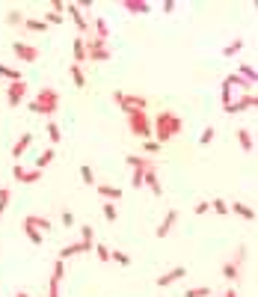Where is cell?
<instances>
[{
	"label": "cell",
	"instance_id": "1",
	"mask_svg": "<svg viewBox=\"0 0 258 297\" xmlns=\"http://www.w3.org/2000/svg\"><path fill=\"white\" fill-rule=\"evenodd\" d=\"M181 131H184V119L175 110H160L152 122V134L157 137V143H166V140L178 137Z\"/></svg>",
	"mask_w": 258,
	"mask_h": 297
},
{
	"label": "cell",
	"instance_id": "2",
	"mask_svg": "<svg viewBox=\"0 0 258 297\" xmlns=\"http://www.w3.org/2000/svg\"><path fill=\"white\" fill-rule=\"evenodd\" d=\"M30 110H33V113H39V116H53V113L59 110V92H56L53 86L39 89V92H36V98L30 101Z\"/></svg>",
	"mask_w": 258,
	"mask_h": 297
},
{
	"label": "cell",
	"instance_id": "3",
	"mask_svg": "<svg viewBox=\"0 0 258 297\" xmlns=\"http://www.w3.org/2000/svg\"><path fill=\"white\" fill-rule=\"evenodd\" d=\"M113 101L122 107V113L128 116V113H140V110H146L149 107V101L143 98V95H128V92H122V89H116L113 92Z\"/></svg>",
	"mask_w": 258,
	"mask_h": 297
},
{
	"label": "cell",
	"instance_id": "4",
	"mask_svg": "<svg viewBox=\"0 0 258 297\" xmlns=\"http://www.w3.org/2000/svg\"><path fill=\"white\" fill-rule=\"evenodd\" d=\"M128 131H131L134 137L149 140V134H152V119H149V113H146V110H140V113H128Z\"/></svg>",
	"mask_w": 258,
	"mask_h": 297
},
{
	"label": "cell",
	"instance_id": "5",
	"mask_svg": "<svg viewBox=\"0 0 258 297\" xmlns=\"http://www.w3.org/2000/svg\"><path fill=\"white\" fill-rule=\"evenodd\" d=\"M86 59H92V62H107V59H110V48H107V42L92 36V39L86 42Z\"/></svg>",
	"mask_w": 258,
	"mask_h": 297
},
{
	"label": "cell",
	"instance_id": "6",
	"mask_svg": "<svg viewBox=\"0 0 258 297\" xmlns=\"http://www.w3.org/2000/svg\"><path fill=\"white\" fill-rule=\"evenodd\" d=\"M24 95H27V80H15V83H9V89H6V104H9V107H18V104L24 101Z\"/></svg>",
	"mask_w": 258,
	"mask_h": 297
},
{
	"label": "cell",
	"instance_id": "7",
	"mask_svg": "<svg viewBox=\"0 0 258 297\" xmlns=\"http://www.w3.org/2000/svg\"><path fill=\"white\" fill-rule=\"evenodd\" d=\"M65 277V262L56 259L53 262V274H51V283H48V297H59V280Z\"/></svg>",
	"mask_w": 258,
	"mask_h": 297
},
{
	"label": "cell",
	"instance_id": "8",
	"mask_svg": "<svg viewBox=\"0 0 258 297\" xmlns=\"http://www.w3.org/2000/svg\"><path fill=\"white\" fill-rule=\"evenodd\" d=\"M12 51H15V57H18V59H24V62H36V59H39V48H36V45L15 42V45H12Z\"/></svg>",
	"mask_w": 258,
	"mask_h": 297
},
{
	"label": "cell",
	"instance_id": "9",
	"mask_svg": "<svg viewBox=\"0 0 258 297\" xmlns=\"http://www.w3.org/2000/svg\"><path fill=\"white\" fill-rule=\"evenodd\" d=\"M12 176H15V181H21V184H33V181L42 178V170H36V167H33V170H24L21 164H15V167H12Z\"/></svg>",
	"mask_w": 258,
	"mask_h": 297
},
{
	"label": "cell",
	"instance_id": "10",
	"mask_svg": "<svg viewBox=\"0 0 258 297\" xmlns=\"http://www.w3.org/2000/svg\"><path fill=\"white\" fill-rule=\"evenodd\" d=\"M256 104H258L256 92H247L244 98H238V101H232V104H226L223 110H226V113H241V110H250V107H256Z\"/></svg>",
	"mask_w": 258,
	"mask_h": 297
},
{
	"label": "cell",
	"instance_id": "11",
	"mask_svg": "<svg viewBox=\"0 0 258 297\" xmlns=\"http://www.w3.org/2000/svg\"><path fill=\"white\" fill-rule=\"evenodd\" d=\"M65 12L71 15V21L77 24V30H80V36H86L89 33V21L83 18V12H80V6L77 3H65Z\"/></svg>",
	"mask_w": 258,
	"mask_h": 297
},
{
	"label": "cell",
	"instance_id": "12",
	"mask_svg": "<svg viewBox=\"0 0 258 297\" xmlns=\"http://www.w3.org/2000/svg\"><path fill=\"white\" fill-rule=\"evenodd\" d=\"M95 244H86V241H77V244H68V247H62L59 250V259L65 262V259H71V256H80V253H89Z\"/></svg>",
	"mask_w": 258,
	"mask_h": 297
},
{
	"label": "cell",
	"instance_id": "13",
	"mask_svg": "<svg viewBox=\"0 0 258 297\" xmlns=\"http://www.w3.org/2000/svg\"><path fill=\"white\" fill-rule=\"evenodd\" d=\"M184 277H187V268H181V265H178V268L166 271L163 277H157V286H160V289H166V286H172V283H178V280H184Z\"/></svg>",
	"mask_w": 258,
	"mask_h": 297
},
{
	"label": "cell",
	"instance_id": "14",
	"mask_svg": "<svg viewBox=\"0 0 258 297\" xmlns=\"http://www.w3.org/2000/svg\"><path fill=\"white\" fill-rule=\"evenodd\" d=\"M122 9L131 12V15H146V12H152V3H146V0H122Z\"/></svg>",
	"mask_w": 258,
	"mask_h": 297
},
{
	"label": "cell",
	"instance_id": "15",
	"mask_svg": "<svg viewBox=\"0 0 258 297\" xmlns=\"http://www.w3.org/2000/svg\"><path fill=\"white\" fill-rule=\"evenodd\" d=\"M175 220H178V211H175V208H172V211H166V217L160 220V226H157V232H155V235H157V238H166V235L172 232Z\"/></svg>",
	"mask_w": 258,
	"mask_h": 297
},
{
	"label": "cell",
	"instance_id": "16",
	"mask_svg": "<svg viewBox=\"0 0 258 297\" xmlns=\"http://www.w3.org/2000/svg\"><path fill=\"white\" fill-rule=\"evenodd\" d=\"M238 143H241V149H244L247 155L256 152V140H253V134H250V128H238Z\"/></svg>",
	"mask_w": 258,
	"mask_h": 297
},
{
	"label": "cell",
	"instance_id": "17",
	"mask_svg": "<svg viewBox=\"0 0 258 297\" xmlns=\"http://www.w3.org/2000/svg\"><path fill=\"white\" fill-rule=\"evenodd\" d=\"M143 184L155 193V196H160V181H157V167H152V170H146V176H143Z\"/></svg>",
	"mask_w": 258,
	"mask_h": 297
},
{
	"label": "cell",
	"instance_id": "18",
	"mask_svg": "<svg viewBox=\"0 0 258 297\" xmlns=\"http://www.w3.org/2000/svg\"><path fill=\"white\" fill-rule=\"evenodd\" d=\"M30 143H33V134H21V137L15 140V146H12V158L18 161V158H21V155L30 149Z\"/></svg>",
	"mask_w": 258,
	"mask_h": 297
},
{
	"label": "cell",
	"instance_id": "19",
	"mask_svg": "<svg viewBox=\"0 0 258 297\" xmlns=\"http://www.w3.org/2000/svg\"><path fill=\"white\" fill-rule=\"evenodd\" d=\"M24 226H33V229H39V232H48V229H51V220H48V217L30 214V217H24Z\"/></svg>",
	"mask_w": 258,
	"mask_h": 297
},
{
	"label": "cell",
	"instance_id": "20",
	"mask_svg": "<svg viewBox=\"0 0 258 297\" xmlns=\"http://www.w3.org/2000/svg\"><path fill=\"white\" fill-rule=\"evenodd\" d=\"M71 51H74V65H80V62L86 59V42H83V36H77V39H74Z\"/></svg>",
	"mask_w": 258,
	"mask_h": 297
},
{
	"label": "cell",
	"instance_id": "21",
	"mask_svg": "<svg viewBox=\"0 0 258 297\" xmlns=\"http://www.w3.org/2000/svg\"><path fill=\"white\" fill-rule=\"evenodd\" d=\"M95 190H98L104 199H122V190L113 187V184H95Z\"/></svg>",
	"mask_w": 258,
	"mask_h": 297
},
{
	"label": "cell",
	"instance_id": "22",
	"mask_svg": "<svg viewBox=\"0 0 258 297\" xmlns=\"http://www.w3.org/2000/svg\"><path fill=\"white\" fill-rule=\"evenodd\" d=\"M92 27H95V39H104V42H107V36H110L107 21H104V18H95V21H92Z\"/></svg>",
	"mask_w": 258,
	"mask_h": 297
},
{
	"label": "cell",
	"instance_id": "23",
	"mask_svg": "<svg viewBox=\"0 0 258 297\" xmlns=\"http://www.w3.org/2000/svg\"><path fill=\"white\" fill-rule=\"evenodd\" d=\"M128 164H131V167H143V170L157 167V164H155V158H140V155H128Z\"/></svg>",
	"mask_w": 258,
	"mask_h": 297
},
{
	"label": "cell",
	"instance_id": "24",
	"mask_svg": "<svg viewBox=\"0 0 258 297\" xmlns=\"http://www.w3.org/2000/svg\"><path fill=\"white\" fill-rule=\"evenodd\" d=\"M232 208H235V214H241L244 220H250V223L256 220V211H253L250 205H244V202H232Z\"/></svg>",
	"mask_w": 258,
	"mask_h": 297
},
{
	"label": "cell",
	"instance_id": "25",
	"mask_svg": "<svg viewBox=\"0 0 258 297\" xmlns=\"http://www.w3.org/2000/svg\"><path fill=\"white\" fill-rule=\"evenodd\" d=\"M226 83H229V86H241L244 92H253V83H247L241 74H229V77H226Z\"/></svg>",
	"mask_w": 258,
	"mask_h": 297
},
{
	"label": "cell",
	"instance_id": "26",
	"mask_svg": "<svg viewBox=\"0 0 258 297\" xmlns=\"http://www.w3.org/2000/svg\"><path fill=\"white\" fill-rule=\"evenodd\" d=\"M223 277H226V280H232V283H238V277H241V268H238L235 262H226V265H223Z\"/></svg>",
	"mask_w": 258,
	"mask_h": 297
},
{
	"label": "cell",
	"instance_id": "27",
	"mask_svg": "<svg viewBox=\"0 0 258 297\" xmlns=\"http://www.w3.org/2000/svg\"><path fill=\"white\" fill-rule=\"evenodd\" d=\"M24 27H27V30H36V33H45V30H48V24H45L42 18H24Z\"/></svg>",
	"mask_w": 258,
	"mask_h": 297
},
{
	"label": "cell",
	"instance_id": "28",
	"mask_svg": "<svg viewBox=\"0 0 258 297\" xmlns=\"http://www.w3.org/2000/svg\"><path fill=\"white\" fill-rule=\"evenodd\" d=\"M68 71H71V80H74V86H80V89H83V86H86V74H83V68H80V65H71Z\"/></svg>",
	"mask_w": 258,
	"mask_h": 297
},
{
	"label": "cell",
	"instance_id": "29",
	"mask_svg": "<svg viewBox=\"0 0 258 297\" xmlns=\"http://www.w3.org/2000/svg\"><path fill=\"white\" fill-rule=\"evenodd\" d=\"M238 74H241L247 83H256V80H258V71L253 68V65H241V68H238Z\"/></svg>",
	"mask_w": 258,
	"mask_h": 297
},
{
	"label": "cell",
	"instance_id": "30",
	"mask_svg": "<svg viewBox=\"0 0 258 297\" xmlns=\"http://www.w3.org/2000/svg\"><path fill=\"white\" fill-rule=\"evenodd\" d=\"M6 24H9V27H18V24H24V15H21V9H9V12H6Z\"/></svg>",
	"mask_w": 258,
	"mask_h": 297
},
{
	"label": "cell",
	"instance_id": "31",
	"mask_svg": "<svg viewBox=\"0 0 258 297\" xmlns=\"http://www.w3.org/2000/svg\"><path fill=\"white\" fill-rule=\"evenodd\" d=\"M53 155H56L53 149H45V152L39 155V161H36V170H45V167H48V164L53 161Z\"/></svg>",
	"mask_w": 258,
	"mask_h": 297
},
{
	"label": "cell",
	"instance_id": "32",
	"mask_svg": "<svg viewBox=\"0 0 258 297\" xmlns=\"http://www.w3.org/2000/svg\"><path fill=\"white\" fill-rule=\"evenodd\" d=\"M0 77H9L12 83H15V80H24V74H21L18 68H9V65H0Z\"/></svg>",
	"mask_w": 258,
	"mask_h": 297
},
{
	"label": "cell",
	"instance_id": "33",
	"mask_svg": "<svg viewBox=\"0 0 258 297\" xmlns=\"http://www.w3.org/2000/svg\"><path fill=\"white\" fill-rule=\"evenodd\" d=\"M48 137H51V143H53V146L62 140V131H59V125H56V122H48Z\"/></svg>",
	"mask_w": 258,
	"mask_h": 297
},
{
	"label": "cell",
	"instance_id": "34",
	"mask_svg": "<svg viewBox=\"0 0 258 297\" xmlns=\"http://www.w3.org/2000/svg\"><path fill=\"white\" fill-rule=\"evenodd\" d=\"M110 259H113L116 265H131V256L122 253V250H110Z\"/></svg>",
	"mask_w": 258,
	"mask_h": 297
},
{
	"label": "cell",
	"instance_id": "35",
	"mask_svg": "<svg viewBox=\"0 0 258 297\" xmlns=\"http://www.w3.org/2000/svg\"><path fill=\"white\" fill-rule=\"evenodd\" d=\"M208 295H211L208 286H196V289H187V292H184V297H208Z\"/></svg>",
	"mask_w": 258,
	"mask_h": 297
},
{
	"label": "cell",
	"instance_id": "36",
	"mask_svg": "<svg viewBox=\"0 0 258 297\" xmlns=\"http://www.w3.org/2000/svg\"><path fill=\"white\" fill-rule=\"evenodd\" d=\"M9 199H12V190H9V187H0V214L9 208Z\"/></svg>",
	"mask_w": 258,
	"mask_h": 297
},
{
	"label": "cell",
	"instance_id": "37",
	"mask_svg": "<svg viewBox=\"0 0 258 297\" xmlns=\"http://www.w3.org/2000/svg\"><path fill=\"white\" fill-rule=\"evenodd\" d=\"M241 48H244V42H241V39H235L232 45H226V48H223V54H226V57H235Z\"/></svg>",
	"mask_w": 258,
	"mask_h": 297
},
{
	"label": "cell",
	"instance_id": "38",
	"mask_svg": "<svg viewBox=\"0 0 258 297\" xmlns=\"http://www.w3.org/2000/svg\"><path fill=\"white\" fill-rule=\"evenodd\" d=\"M149 170H152V167H149ZM143 176H146V170H143V167H134V176H131L134 187H143Z\"/></svg>",
	"mask_w": 258,
	"mask_h": 297
},
{
	"label": "cell",
	"instance_id": "39",
	"mask_svg": "<svg viewBox=\"0 0 258 297\" xmlns=\"http://www.w3.org/2000/svg\"><path fill=\"white\" fill-rule=\"evenodd\" d=\"M24 232H27V238H30L36 247L42 244V232H39V229H33V226H24Z\"/></svg>",
	"mask_w": 258,
	"mask_h": 297
},
{
	"label": "cell",
	"instance_id": "40",
	"mask_svg": "<svg viewBox=\"0 0 258 297\" xmlns=\"http://www.w3.org/2000/svg\"><path fill=\"white\" fill-rule=\"evenodd\" d=\"M80 178H83L86 184H95V178H92V167H89V164H83V167H80Z\"/></svg>",
	"mask_w": 258,
	"mask_h": 297
},
{
	"label": "cell",
	"instance_id": "41",
	"mask_svg": "<svg viewBox=\"0 0 258 297\" xmlns=\"http://www.w3.org/2000/svg\"><path fill=\"white\" fill-rule=\"evenodd\" d=\"M211 208H214L217 214H229V205H226V199H211Z\"/></svg>",
	"mask_w": 258,
	"mask_h": 297
},
{
	"label": "cell",
	"instance_id": "42",
	"mask_svg": "<svg viewBox=\"0 0 258 297\" xmlns=\"http://www.w3.org/2000/svg\"><path fill=\"white\" fill-rule=\"evenodd\" d=\"M92 250L98 253V259H101V262H110V247H107V244H98V247H92Z\"/></svg>",
	"mask_w": 258,
	"mask_h": 297
},
{
	"label": "cell",
	"instance_id": "43",
	"mask_svg": "<svg viewBox=\"0 0 258 297\" xmlns=\"http://www.w3.org/2000/svg\"><path fill=\"white\" fill-rule=\"evenodd\" d=\"M232 262H235V265L241 268V265L247 262V247H238V250H235V256H232Z\"/></svg>",
	"mask_w": 258,
	"mask_h": 297
},
{
	"label": "cell",
	"instance_id": "44",
	"mask_svg": "<svg viewBox=\"0 0 258 297\" xmlns=\"http://www.w3.org/2000/svg\"><path fill=\"white\" fill-rule=\"evenodd\" d=\"M42 21H45L48 27H51V24H62V15H56V12H45V18H42Z\"/></svg>",
	"mask_w": 258,
	"mask_h": 297
},
{
	"label": "cell",
	"instance_id": "45",
	"mask_svg": "<svg viewBox=\"0 0 258 297\" xmlns=\"http://www.w3.org/2000/svg\"><path fill=\"white\" fill-rule=\"evenodd\" d=\"M214 134H217V128H205V131H202V137H199V143H202V146H208V143L214 140Z\"/></svg>",
	"mask_w": 258,
	"mask_h": 297
},
{
	"label": "cell",
	"instance_id": "46",
	"mask_svg": "<svg viewBox=\"0 0 258 297\" xmlns=\"http://www.w3.org/2000/svg\"><path fill=\"white\" fill-rule=\"evenodd\" d=\"M143 149H146L149 155H157V152H160V143H157V140H146V143H143Z\"/></svg>",
	"mask_w": 258,
	"mask_h": 297
},
{
	"label": "cell",
	"instance_id": "47",
	"mask_svg": "<svg viewBox=\"0 0 258 297\" xmlns=\"http://www.w3.org/2000/svg\"><path fill=\"white\" fill-rule=\"evenodd\" d=\"M80 235H83L80 241H86V244H92V241H95V232H92V226H80Z\"/></svg>",
	"mask_w": 258,
	"mask_h": 297
},
{
	"label": "cell",
	"instance_id": "48",
	"mask_svg": "<svg viewBox=\"0 0 258 297\" xmlns=\"http://www.w3.org/2000/svg\"><path fill=\"white\" fill-rule=\"evenodd\" d=\"M101 211H104V217H107V220H116V205H113V202H104V208H101Z\"/></svg>",
	"mask_w": 258,
	"mask_h": 297
},
{
	"label": "cell",
	"instance_id": "49",
	"mask_svg": "<svg viewBox=\"0 0 258 297\" xmlns=\"http://www.w3.org/2000/svg\"><path fill=\"white\" fill-rule=\"evenodd\" d=\"M51 9H53L56 15H62V12H65V3H62V0H53V3H51Z\"/></svg>",
	"mask_w": 258,
	"mask_h": 297
},
{
	"label": "cell",
	"instance_id": "50",
	"mask_svg": "<svg viewBox=\"0 0 258 297\" xmlns=\"http://www.w3.org/2000/svg\"><path fill=\"white\" fill-rule=\"evenodd\" d=\"M208 208H211V202H196V205H193V211H196V214H205Z\"/></svg>",
	"mask_w": 258,
	"mask_h": 297
},
{
	"label": "cell",
	"instance_id": "51",
	"mask_svg": "<svg viewBox=\"0 0 258 297\" xmlns=\"http://www.w3.org/2000/svg\"><path fill=\"white\" fill-rule=\"evenodd\" d=\"M62 223H65V226H71V223H74V217H71V211H62Z\"/></svg>",
	"mask_w": 258,
	"mask_h": 297
},
{
	"label": "cell",
	"instance_id": "52",
	"mask_svg": "<svg viewBox=\"0 0 258 297\" xmlns=\"http://www.w3.org/2000/svg\"><path fill=\"white\" fill-rule=\"evenodd\" d=\"M163 12H175V0H166V3H163Z\"/></svg>",
	"mask_w": 258,
	"mask_h": 297
},
{
	"label": "cell",
	"instance_id": "53",
	"mask_svg": "<svg viewBox=\"0 0 258 297\" xmlns=\"http://www.w3.org/2000/svg\"><path fill=\"white\" fill-rule=\"evenodd\" d=\"M226 297H238V292H235V289H229V292H226Z\"/></svg>",
	"mask_w": 258,
	"mask_h": 297
},
{
	"label": "cell",
	"instance_id": "54",
	"mask_svg": "<svg viewBox=\"0 0 258 297\" xmlns=\"http://www.w3.org/2000/svg\"><path fill=\"white\" fill-rule=\"evenodd\" d=\"M15 297H30V295H27V292H18V295H15Z\"/></svg>",
	"mask_w": 258,
	"mask_h": 297
}]
</instances>
